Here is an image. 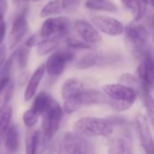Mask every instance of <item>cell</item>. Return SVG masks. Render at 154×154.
<instances>
[{
    "label": "cell",
    "mask_w": 154,
    "mask_h": 154,
    "mask_svg": "<svg viewBox=\"0 0 154 154\" xmlns=\"http://www.w3.org/2000/svg\"><path fill=\"white\" fill-rule=\"evenodd\" d=\"M75 132L88 137H108L112 134L114 124L110 119L101 117H83L73 123Z\"/></svg>",
    "instance_id": "obj_1"
},
{
    "label": "cell",
    "mask_w": 154,
    "mask_h": 154,
    "mask_svg": "<svg viewBox=\"0 0 154 154\" xmlns=\"http://www.w3.org/2000/svg\"><path fill=\"white\" fill-rule=\"evenodd\" d=\"M124 42L127 49L136 57H140L146 50L148 40V30L146 26L140 23L131 24L124 29Z\"/></svg>",
    "instance_id": "obj_2"
},
{
    "label": "cell",
    "mask_w": 154,
    "mask_h": 154,
    "mask_svg": "<svg viewBox=\"0 0 154 154\" xmlns=\"http://www.w3.org/2000/svg\"><path fill=\"white\" fill-rule=\"evenodd\" d=\"M109 98L102 91L89 88L84 89V91L77 96L74 100L63 102V112L68 114L73 113L80 110L84 106L98 105V104H107Z\"/></svg>",
    "instance_id": "obj_3"
},
{
    "label": "cell",
    "mask_w": 154,
    "mask_h": 154,
    "mask_svg": "<svg viewBox=\"0 0 154 154\" xmlns=\"http://www.w3.org/2000/svg\"><path fill=\"white\" fill-rule=\"evenodd\" d=\"M63 109H62L56 101L53 100L51 104L42 114V131L48 142L53 139L59 130L63 119Z\"/></svg>",
    "instance_id": "obj_4"
},
{
    "label": "cell",
    "mask_w": 154,
    "mask_h": 154,
    "mask_svg": "<svg viewBox=\"0 0 154 154\" xmlns=\"http://www.w3.org/2000/svg\"><path fill=\"white\" fill-rule=\"evenodd\" d=\"M72 28V22L66 17H47L39 31L40 36L45 38L49 37H59L63 38L67 36Z\"/></svg>",
    "instance_id": "obj_5"
},
{
    "label": "cell",
    "mask_w": 154,
    "mask_h": 154,
    "mask_svg": "<svg viewBox=\"0 0 154 154\" xmlns=\"http://www.w3.org/2000/svg\"><path fill=\"white\" fill-rule=\"evenodd\" d=\"M74 58L73 50L67 48H58L53 52L45 62L46 73L52 77L60 76L65 70L66 65Z\"/></svg>",
    "instance_id": "obj_6"
},
{
    "label": "cell",
    "mask_w": 154,
    "mask_h": 154,
    "mask_svg": "<svg viewBox=\"0 0 154 154\" xmlns=\"http://www.w3.org/2000/svg\"><path fill=\"white\" fill-rule=\"evenodd\" d=\"M57 154H87L89 146L83 135L77 132H66L60 140Z\"/></svg>",
    "instance_id": "obj_7"
},
{
    "label": "cell",
    "mask_w": 154,
    "mask_h": 154,
    "mask_svg": "<svg viewBox=\"0 0 154 154\" xmlns=\"http://www.w3.org/2000/svg\"><path fill=\"white\" fill-rule=\"evenodd\" d=\"M137 75L141 83V91L151 93L154 89V54L147 50L137 67Z\"/></svg>",
    "instance_id": "obj_8"
},
{
    "label": "cell",
    "mask_w": 154,
    "mask_h": 154,
    "mask_svg": "<svg viewBox=\"0 0 154 154\" xmlns=\"http://www.w3.org/2000/svg\"><path fill=\"white\" fill-rule=\"evenodd\" d=\"M102 91L109 100L118 103H125L133 105L138 97V92L123 84H107L102 87Z\"/></svg>",
    "instance_id": "obj_9"
},
{
    "label": "cell",
    "mask_w": 154,
    "mask_h": 154,
    "mask_svg": "<svg viewBox=\"0 0 154 154\" xmlns=\"http://www.w3.org/2000/svg\"><path fill=\"white\" fill-rule=\"evenodd\" d=\"M91 22L103 34L110 36H120L124 33L122 23L112 17L103 15H94L91 17Z\"/></svg>",
    "instance_id": "obj_10"
},
{
    "label": "cell",
    "mask_w": 154,
    "mask_h": 154,
    "mask_svg": "<svg viewBox=\"0 0 154 154\" xmlns=\"http://www.w3.org/2000/svg\"><path fill=\"white\" fill-rule=\"evenodd\" d=\"M135 123L140 145L145 154H154V140L151 135L148 119L141 112H138L135 117Z\"/></svg>",
    "instance_id": "obj_11"
},
{
    "label": "cell",
    "mask_w": 154,
    "mask_h": 154,
    "mask_svg": "<svg viewBox=\"0 0 154 154\" xmlns=\"http://www.w3.org/2000/svg\"><path fill=\"white\" fill-rule=\"evenodd\" d=\"M73 29L79 37L91 45H96L103 39L101 32L91 22L78 19L73 22Z\"/></svg>",
    "instance_id": "obj_12"
},
{
    "label": "cell",
    "mask_w": 154,
    "mask_h": 154,
    "mask_svg": "<svg viewBox=\"0 0 154 154\" xmlns=\"http://www.w3.org/2000/svg\"><path fill=\"white\" fill-rule=\"evenodd\" d=\"M28 30V21H27V14L26 11H23L16 16L14 18L11 31L8 39L9 48H15L24 38L26 32Z\"/></svg>",
    "instance_id": "obj_13"
},
{
    "label": "cell",
    "mask_w": 154,
    "mask_h": 154,
    "mask_svg": "<svg viewBox=\"0 0 154 154\" xmlns=\"http://www.w3.org/2000/svg\"><path fill=\"white\" fill-rule=\"evenodd\" d=\"M84 84L80 79L76 77H71L66 79L61 87V95L63 102L74 100L84 91Z\"/></svg>",
    "instance_id": "obj_14"
},
{
    "label": "cell",
    "mask_w": 154,
    "mask_h": 154,
    "mask_svg": "<svg viewBox=\"0 0 154 154\" xmlns=\"http://www.w3.org/2000/svg\"><path fill=\"white\" fill-rule=\"evenodd\" d=\"M45 72V63H41L31 75L24 94V99L26 102L31 101L35 96L39 85L41 84Z\"/></svg>",
    "instance_id": "obj_15"
},
{
    "label": "cell",
    "mask_w": 154,
    "mask_h": 154,
    "mask_svg": "<svg viewBox=\"0 0 154 154\" xmlns=\"http://www.w3.org/2000/svg\"><path fill=\"white\" fill-rule=\"evenodd\" d=\"M14 83L9 75H4L0 79V107L8 104L14 94Z\"/></svg>",
    "instance_id": "obj_16"
},
{
    "label": "cell",
    "mask_w": 154,
    "mask_h": 154,
    "mask_svg": "<svg viewBox=\"0 0 154 154\" xmlns=\"http://www.w3.org/2000/svg\"><path fill=\"white\" fill-rule=\"evenodd\" d=\"M85 8L92 11L115 13L118 11V8L112 0H85Z\"/></svg>",
    "instance_id": "obj_17"
},
{
    "label": "cell",
    "mask_w": 154,
    "mask_h": 154,
    "mask_svg": "<svg viewBox=\"0 0 154 154\" xmlns=\"http://www.w3.org/2000/svg\"><path fill=\"white\" fill-rule=\"evenodd\" d=\"M108 154H131V147L127 139L115 137L108 144Z\"/></svg>",
    "instance_id": "obj_18"
},
{
    "label": "cell",
    "mask_w": 154,
    "mask_h": 154,
    "mask_svg": "<svg viewBox=\"0 0 154 154\" xmlns=\"http://www.w3.org/2000/svg\"><path fill=\"white\" fill-rule=\"evenodd\" d=\"M12 107L9 104L0 107V144L2 143L12 119Z\"/></svg>",
    "instance_id": "obj_19"
},
{
    "label": "cell",
    "mask_w": 154,
    "mask_h": 154,
    "mask_svg": "<svg viewBox=\"0 0 154 154\" xmlns=\"http://www.w3.org/2000/svg\"><path fill=\"white\" fill-rule=\"evenodd\" d=\"M54 99L46 92H40L34 97L32 109L36 112L39 115H42L44 112L48 108Z\"/></svg>",
    "instance_id": "obj_20"
},
{
    "label": "cell",
    "mask_w": 154,
    "mask_h": 154,
    "mask_svg": "<svg viewBox=\"0 0 154 154\" xmlns=\"http://www.w3.org/2000/svg\"><path fill=\"white\" fill-rule=\"evenodd\" d=\"M19 130L17 125H12L7 131L5 145L9 152H16L19 146Z\"/></svg>",
    "instance_id": "obj_21"
},
{
    "label": "cell",
    "mask_w": 154,
    "mask_h": 154,
    "mask_svg": "<svg viewBox=\"0 0 154 154\" xmlns=\"http://www.w3.org/2000/svg\"><path fill=\"white\" fill-rule=\"evenodd\" d=\"M60 39L61 38L59 37H49L43 39L37 45V54L39 55H46L52 54L59 48Z\"/></svg>",
    "instance_id": "obj_22"
},
{
    "label": "cell",
    "mask_w": 154,
    "mask_h": 154,
    "mask_svg": "<svg viewBox=\"0 0 154 154\" xmlns=\"http://www.w3.org/2000/svg\"><path fill=\"white\" fill-rule=\"evenodd\" d=\"M100 55L95 53H88L84 54L81 58L76 61L74 66L76 69L79 70H86L90 69L98 64Z\"/></svg>",
    "instance_id": "obj_23"
},
{
    "label": "cell",
    "mask_w": 154,
    "mask_h": 154,
    "mask_svg": "<svg viewBox=\"0 0 154 154\" xmlns=\"http://www.w3.org/2000/svg\"><path fill=\"white\" fill-rule=\"evenodd\" d=\"M63 10V4L60 1L54 0V1H50L46 3L40 11V17L42 18L51 17L54 15H59Z\"/></svg>",
    "instance_id": "obj_24"
},
{
    "label": "cell",
    "mask_w": 154,
    "mask_h": 154,
    "mask_svg": "<svg viewBox=\"0 0 154 154\" xmlns=\"http://www.w3.org/2000/svg\"><path fill=\"white\" fill-rule=\"evenodd\" d=\"M140 95L146 109L148 118L154 128V97L151 95V93L146 91H141Z\"/></svg>",
    "instance_id": "obj_25"
},
{
    "label": "cell",
    "mask_w": 154,
    "mask_h": 154,
    "mask_svg": "<svg viewBox=\"0 0 154 154\" xmlns=\"http://www.w3.org/2000/svg\"><path fill=\"white\" fill-rule=\"evenodd\" d=\"M119 83L133 88L134 90L138 92V94H140V92L141 83L139 79L138 75H135L131 72H123L119 77Z\"/></svg>",
    "instance_id": "obj_26"
},
{
    "label": "cell",
    "mask_w": 154,
    "mask_h": 154,
    "mask_svg": "<svg viewBox=\"0 0 154 154\" xmlns=\"http://www.w3.org/2000/svg\"><path fill=\"white\" fill-rule=\"evenodd\" d=\"M148 6H149V4L145 1V0H135L133 7L131 9L133 18H134V21L139 22L145 17Z\"/></svg>",
    "instance_id": "obj_27"
},
{
    "label": "cell",
    "mask_w": 154,
    "mask_h": 154,
    "mask_svg": "<svg viewBox=\"0 0 154 154\" xmlns=\"http://www.w3.org/2000/svg\"><path fill=\"white\" fill-rule=\"evenodd\" d=\"M65 44L66 46L72 50H90L93 48V45L86 43L82 39L71 37V36L65 37Z\"/></svg>",
    "instance_id": "obj_28"
},
{
    "label": "cell",
    "mask_w": 154,
    "mask_h": 154,
    "mask_svg": "<svg viewBox=\"0 0 154 154\" xmlns=\"http://www.w3.org/2000/svg\"><path fill=\"white\" fill-rule=\"evenodd\" d=\"M30 47H28L26 45L24 46H21L14 54H15V59L17 60V64L21 69H24L28 63L29 59V54H30Z\"/></svg>",
    "instance_id": "obj_29"
},
{
    "label": "cell",
    "mask_w": 154,
    "mask_h": 154,
    "mask_svg": "<svg viewBox=\"0 0 154 154\" xmlns=\"http://www.w3.org/2000/svg\"><path fill=\"white\" fill-rule=\"evenodd\" d=\"M39 114L35 112L32 108H30L29 110L26 111L23 114V122L25 123V125L28 128H32L34 127L39 119Z\"/></svg>",
    "instance_id": "obj_30"
},
{
    "label": "cell",
    "mask_w": 154,
    "mask_h": 154,
    "mask_svg": "<svg viewBox=\"0 0 154 154\" xmlns=\"http://www.w3.org/2000/svg\"><path fill=\"white\" fill-rule=\"evenodd\" d=\"M26 154H35V131L30 132L26 140Z\"/></svg>",
    "instance_id": "obj_31"
},
{
    "label": "cell",
    "mask_w": 154,
    "mask_h": 154,
    "mask_svg": "<svg viewBox=\"0 0 154 154\" xmlns=\"http://www.w3.org/2000/svg\"><path fill=\"white\" fill-rule=\"evenodd\" d=\"M80 0H63L62 4L63 10L65 11H73L79 6Z\"/></svg>",
    "instance_id": "obj_32"
},
{
    "label": "cell",
    "mask_w": 154,
    "mask_h": 154,
    "mask_svg": "<svg viewBox=\"0 0 154 154\" xmlns=\"http://www.w3.org/2000/svg\"><path fill=\"white\" fill-rule=\"evenodd\" d=\"M42 40H43V38L40 36V35H39V34H36V35H34L30 36V37L26 40V45L28 47L32 48L33 46H37V45L41 43Z\"/></svg>",
    "instance_id": "obj_33"
},
{
    "label": "cell",
    "mask_w": 154,
    "mask_h": 154,
    "mask_svg": "<svg viewBox=\"0 0 154 154\" xmlns=\"http://www.w3.org/2000/svg\"><path fill=\"white\" fill-rule=\"evenodd\" d=\"M7 59V46L6 45H0V70L2 69Z\"/></svg>",
    "instance_id": "obj_34"
},
{
    "label": "cell",
    "mask_w": 154,
    "mask_h": 154,
    "mask_svg": "<svg viewBox=\"0 0 154 154\" xmlns=\"http://www.w3.org/2000/svg\"><path fill=\"white\" fill-rule=\"evenodd\" d=\"M134 2H135V0H122V3L123 4V6H125L129 9L132 8Z\"/></svg>",
    "instance_id": "obj_35"
},
{
    "label": "cell",
    "mask_w": 154,
    "mask_h": 154,
    "mask_svg": "<svg viewBox=\"0 0 154 154\" xmlns=\"http://www.w3.org/2000/svg\"><path fill=\"white\" fill-rule=\"evenodd\" d=\"M149 25H150L151 30L154 32V15L151 16V17H150V19H149Z\"/></svg>",
    "instance_id": "obj_36"
},
{
    "label": "cell",
    "mask_w": 154,
    "mask_h": 154,
    "mask_svg": "<svg viewBox=\"0 0 154 154\" xmlns=\"http://www.w3.org/2000/svg\"><path fill=\"white\" fill-rule=\"evenodd\" d=\"M145 1L154 9V0H145Z\"/></svg>",
    "instance_id": "obj_37"
},
{
    "label": "cell",
    "mask_w": 154,
    "mask_h": 154,
    "mask_svg": "<svg viewBox=\"0 0 154 154\" xmlns=\"http://www.w3.org/2000/svg\"><path fill=\"white\" fill-rule=\"evenodd\" d=\"M29 1H32V2H38L40 0H29Z\"/></svg>",
    "instance_id": "obj_38"
},
{
    "label": "cell",
    "mask_w": 154,
    "mask_h": 154,
    "mask_svg": "<svg viewBox=\"0 0 154 154\" xmlns=\"http://www.w3.org/2000/svg\"><path fill=\"white\" fill-rule=\"evenodd\" d=\"M13 1H14V2L16 3V2H18V1H19V0H13Z\"/></svg>",
    "instance_id": "obj_39"
}]
</instances>
